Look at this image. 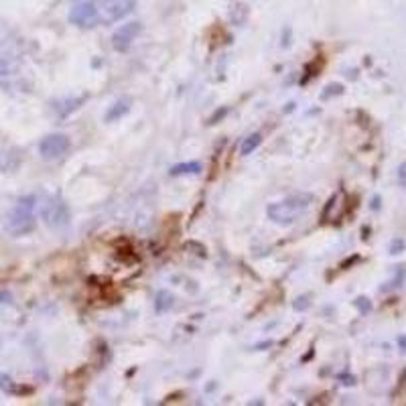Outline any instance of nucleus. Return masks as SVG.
I'll return each instance as SVG.
<instances>
[{
  "mask_svg": "<svg viewBox=\"0 0 406 406\" xmlns=\"http://www.w3.org/2000/svg\"><path fill=\"white\" fill-rule=\"evenodd\" d=\"M329 91H323V98H329L331 94H341L343 91V86H339V84H336V86H329Z\"/></svg>",
  "mask_w": 406,
  "mask_h": 406,
  "instance_id": "dca6fc26",
  "label": "nucleus"
},
{
  "mask_svg": "<svg viewBox=\"0 0 406 406\" xmlns=\"http://www.w3.org/2000/svg\"><path fill=\"white\" fill-rule=\"evenodd\" d=\"M35 208L37 197L35 195H27L20 197L17 205L13 208V212L8 213L6 220V231L13 236H25L35 230Z\"/></svg>",
  "mask_w": 406,
  "mask_h": 406,
  "instance_id": "f03ea898",
  "label": "nucleus"
},
{
  "mask_svg": "<svg viewBox=\"0 0 406 406\" xmlns=\"http://www.w3.org/2000/svg\"><path fill=\"white\" fill-rule=\"evenodd\" d=\"M86 100H88V96H86V94H84V96H77V98H73V96H71V98H65V100H59V102L53 106V110L57 112V116H61V118H63V116H68V114H71V112H75V110L82 106Z\"/></svg>",
  "mask_w": 406,
  "mask_h": 406,
  "instance_id": "9d476101",
  "label": "nucleus"
},
{
  "mask_svg": "<svg viewBox=\"0 0 406 406\" xmlns=\"http://www.w3.org/2000/svg\"><path fill=\"white\" fill-rule=\"evenodd\" d=\"M313 203V195L311 194H297L286 197L283 201H277L272 205H268V217L274 222V224H281V226H288V224H295L303 213L307 212Z\"/></svg>",
  "mask_w": 406,
  "mask_h": 406,
  "instance_id": "f257e3e1",
  "label": "nucleus"
},
{
  "mask_svg": "<svg viewBox=\"0 0 406 406\" xmlns=\"http://www.w3.org/2000/svg\"><path fill=\"white\" fill-rule=\"evenodd\" d=\"M71 142L70 137H65V134H49V137H45L41 144H39V153H41V157L45 160H55L59 159V157H63L68 151H70Z\"/></svg>",
  "mask_w": 406,
  "mask_h": 406,
  "instance_id": "39448f33",
  "label": "nucleus"
},
{
  "mask_svg": "<svg viewBox=\"0 0 406 406\" xmlns=\"http://www.w3.org/2000/svg\"><path fill=\"white\" fill-rule=\"evenodd\" d=\"M139 35H141V23H137V20L126 23V25H122V27L112 35V47H114L116 51L124 53Z\"/></svg>",
  "mask_w": 406,
  "mask_h": 406,
  "instance_id": "6e6552de",
  "label": "nucleus"
},
{
  "mask_svg": "<svg viewBox=\"0 0 406 406\" xmlns=\"http://www.w3.org/2000/svg\"><path fill=\"white\" fill-rule=\"evenodd\" d=\"M137 2L139 0H94V6L100 25H110L130 15L137 8Z\"/></svg>",
  "mask_w": 406,
  "mask_h": 406,
  "instance_id": "7ed1b4c3",
  "label": "nucleus"
},
{
  "mask_svg": "<svg viewBox=\"0 0 406 406\" xmlns=\"http://www.w3.org/2000/svg\"><path fill=\"white\" fill-rule=\"evenodd\" d=\"M260 142H262L260 134H250L246 141L242 142V155H244V157H248L250 153H254V151L260 146Z\"/></svg>",
  "mask_w": 406,
  "mask_h": 406,
  "instance_id": "ddd939ff",
  "label": "nucleus"
},
{
  "mask_svg": "<svg viewBox=\"0 0 406 406\" xmlns=\"http://www.w3.org/2000/svg\"><path fill=\"white\" fill-rule=\"evenodd\" d=\"M201 173V165L197 160H191V163H181V165H175L171 169V175H197Z\"/></svg>",
  "mask_w": 406,
  "mask_h": 406,
  "instance_id": "f8f14e48",
  "label": "nucleus"
},
{
  "mask_svg": "<svg viewBox=\"0 0 406 406\" xmlns=\"http://www.w3.org/2000/svg\"><path fill=\"white\" fill-rule=\"evenodd\" d=\"M130 106H132V98H120V100H116L112 106L108 108L106 116H104V120L106 122H116V120H120L124 114H128L130 112Z\"/></svg>",
  "mask_w": 406,
  "mask_h": 406,
  "instance_id": "1a4fd4ad",
  "label": "nucleus"
},
{
  "mask_svg": "<svg viewBox=\"0 0 406 406\" xmlns=\"http://www.w3.org/2000/svg\"><path fill=\"white\" fill-rule=\"evenodd\" d=\"M398 181H400L402 187H406V163H402V165L398 167Z\"/></svg>",
  "mask_w": 406,
  "mask_h": 406,
  "instance_id": "f3484780",
  "label": "nucleus"
},
{
  "mask_svg": "<svg viewBox=\"0 0 406 406\" xmlns=\"http://www.w3.org/2000/svg\"><path fill=\"white\" fill-rule=\"evenodd\" d=\"M173 305H175V297H173L169 291H159V293H157V299H155V309H157V313L169 311Z\"/></svg>",
  "mask_w": 406,
  "mask_h": 406,
  "instance_id": "9b49d317",
  "label": "nucleus"
},
{
  "mask_svg": "<svg viewBox=\"0 0 406 406\" xmlns=\"http://www.w3.org/2000/svg\"><path fill=\"white\" fill-rule=\"evenodd\" d=\"M0 88L6 91L23 89V73L18 71L17 63L8 59H0Z\"/></svg>",
  "mask_w": 406,
  "mask_h": 406,
  "instance_id": "0eeeda50",
  "label": "nucleus"
},
{
  "mask_svg": "<svg viewBox=\"0 0 406 406\" xmlns=\"http://www.w3.org/2000/svg\"><path fill=\"white\" fill-rule=\"evenodd\" d=\"M70 23L75 25V27H80V29H94V27H98L100 20H98L94 0H86V2L75 4L70 13Z\"/></svg>",
  "mask_w": 406,
  "mask_h": 406,
  "instance_id": "423d86ee",
  "label": "nucleus"
},
{
  "mask_svg": "<svg viewBox=\"0 0 406 406\" xmlns=\"http://www.w3.org/2000/svg\"><path fill=\"white\" fill-rule=\"evenodd\" d=\"M307 307H309V299H307V297H300V299H297V303H295V309H297V311L307 309Z\"/></svg>",
  "mask_w": 406,
  "mask_h": 406,
  "instance_id": "a211bd4d",
  "label": "nucleus"
},
{
  "mask_svg": "<svg viewBox=\"0 0 406 406\" xmlns=\"http://www.w3.org/2000/svg\"><path fill=\"white\" fill-rule=\"evenodd\" d=\"M398 348H400L402 352H406V336L398 337Z\"/></svg>",
  "mask_w": 406,
  "mask_h": 406,
  "instance_id": "6ab92c4d",
  "label": "nucleus"
},
{
  "mask_svg": "<svg viewBox=\"0 0 406 406\" xmlns=\"http://www.w3.org/2000/svg\"><path fill=\"white\" fill-rule=\"evenodd\" d=\"M355 307L360 309L362 315H366V313H370L372 311V303L370 299H366V297H357V299H355Z\"/></svg>",
  "mask_w": 406,
  "mask_h": 406,
  "instance_id": "4468645a",
  "label": "nucleus"
},
{
  "mask_svg": "<svg viewBox=\"0 0 406 406\" xmlns=\"http://www.w3.org/2000/svg\"><path fill=\"white\" fill-rule=\"evenodd\" d=\"M405 242L402 240H394L392 244H390V254H400L402 250H405Z\"/></svg>",
  "mask_w": 406,
  "mask_h": 406,
  "instance_id": "2eb2a0df",
  "label": "nucleus"
},
{
  "mask_svg": "<svg viewBox=\"0 0 406 406\" xmlns=\"http://www.w3.org/2000/svg\"><path fill=\"white\" fill-rule=\"evenodd\" d=\"M41 217L49 228H65L70 224L71 212L68 203L59 197H47L41 205Z\"/></svg>",
  "mask_w": 406,
  "mask_h": 406,
  "instance_id": "20e7f679",
  "label": "nucleus"
}]
</instances>
